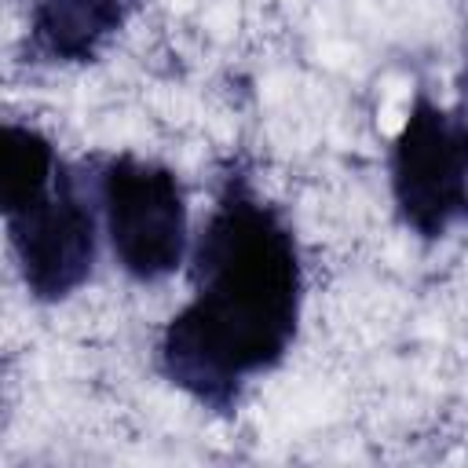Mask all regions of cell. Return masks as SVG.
<instances>
[{"instance_id":"6da1fadb","label":"cell","mask_w":468,"mask_h":468,"mask_svg":"<svg viewBox=\"0 0 468 468\" xmlns=\"http://www.w3.org/2000/svg\"><path fill=\"white\" fill-rule=\"evenodd\" d=\"M194 296L161 333V369L194 402L227 413L274 369L300 325L303 267L282 212L241 172L223 179L194 245Z\"/></svg>"},{"instance_id":"7a4b0ae2","label":"cell","mask_w":468,"mask_h":468,"mask_svg":"<svg viewBox=\"0 0 468 468\" xmlns=\"http://www.w3.org/2000/svg\"><path fill=\"white\" fill-rule=\"evenodd\" d=\"M391 197L410 230L442 238L468 219V117L417 95L391 146Z\"/></svg>"},{"instance_id":"3957f363","label":"cell","mask_w":468,"mask_h":468,"mask_svg":"<svg viewBox=\"0 0 468 468\" xmlns=\"http://www.w3.org/2000/svg\"><path fill=\"white\" fill-rule=\"evenodd\" d=\"M106 234L135 282H161L186 260V201L172 168L121 154L99 176Z\"/></svg>"},{"instance_id":"277c9868","label":"cell","mask_w":468,"mask_h":468,"mask_svg":"<svg viewBox=\"0 0 468 468\" xmlns=\"http://www.w3.org/2000/svg\"><path fill=\"white\" fill-rule=\"evenodd\" d=\"M4 219L22 282L37 300H66L88 282L95 263V216L66 165L40 194L4 208Z\"/></svg>"},{"instance_id":"5b68a950","label":"cell","mask_w":468,"mask_h":468,"mask_svg":"<svg viewBox=\"0 0 468 468\" xmlns=\"http://www.w3.org/2000/svg\"><path fill=\"white\" fill-rule=\"evenodd\" d=\"M121 22L124 0H33L29 51L44 62H91Z\"/></svg>"}]
</instances>
